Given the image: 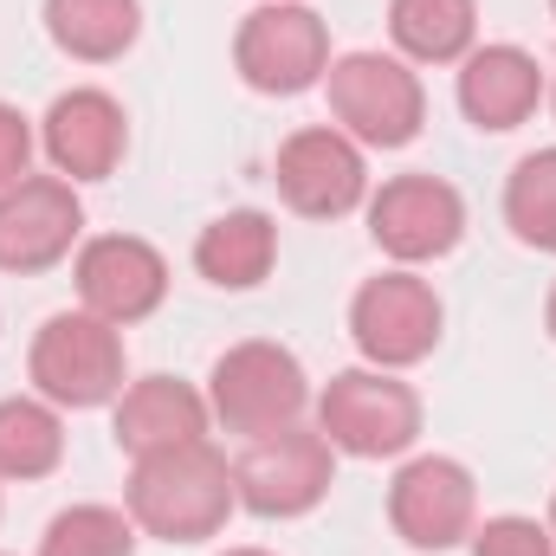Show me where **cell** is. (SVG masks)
Here are the masks:
<instances>
[{
    "mask_svg": "<svg viewBox=\"0 0 556 556\" xmlns=\"http://www.w3.org/2000/svg\"><path fill=\"white\" fill-rule=\"evenodd\" d=\"M551 104H556V91H551Z\"/></svg>",
    "mask_w": 556,
    "mask_h": 556,
    "instance_id": "obj_28",
    "label": "cell"
},
{
    "mask_svg": "<svg viewBox=\"0 0 556 556\" xmlns=\"http://www.w3.org/2000/svg\"><path fill=\"white\" fill-rule=\"evenodd\" d=\"M278 194L291 214L304 220H343L369 201V162H363V142H350L337 124H311V130H291L278 142V168H273Z\"/></svg>",
    "mask_w": 556,
    "mask_h": 556,
    "instance_id": "obj_8",
    "label": "cell"
},
{
    "mask_svg": "<svg viewBox=\"0 0 556 556\" xmlns=\"http://www.w3.org/2000/svg\"><path fill=\"white\" fill-rule=\"evenodd\" d=\"M72 278H78L85 311L104 317V324H117V330L155 317L162 298H168V260L149 240H137V233H98V240H85Z\"/></svg>",
    "mask_w": 556,
    "mask_h": 556,
    "instance_id": "obj_13",
    "label": "cell"
},
{
    "mask_svg": "<svg viewBox=\"0 0 556 556\" xmlns=\"http://www.w3.org/2000/svg\"><path fill=\"white\" fill-rule=\"evenodd\" d=\"M39 556H137V518L117 505H72L46 525Z\"/></svg>",
    "mask_w": 556,
    "mask_h": 556,
    "instance_id": "obj_22",
    "label": "cell"
},
{
    "mask_svg": "<svg viewBox=\"0 0 556 556\" xmlns=\"http://www.w3.org/2000/svg\"><path fill=\"white\" fill-rule=\"evenodd\" d=\"M111 433L130 459H149V453H175V446H194L207 440V395H194L188 382L175 376H142L130 382L117 402H111Z\"/></svg>",
    "mask_w": 556,
    "mask_h": 556,
    "instance_id": "obj_16",
    "label": "cell"
},
{
    "mask_svg": "<svg viewBox=\"0 0 556 556\" xmlns=\"http://www.w3.org/2000/svg\"><path fill=\"white\" fill-rule=\"evenodd\" d=\"M304 402H311L304 363L285 343H266V337L233 343L207 376V415L240 440H266L278 427H298Z\"/></svg>",
    "mask_w": 556,
    "mask_h": 556,
    "instance_id": "obj_4",
    "label": "cell"
},
{
    "mask_svg": "<svg viewBox=\"0 0 556 556\" xmlns=\"http://www.w3.org/2000/svg\"><path fill=\"white\" fill-rule=\"evenodd\" d=\"M233 72L260 98H298L330 72V26L298 0H266L233 33Z\"/></svg>",
    "mask_w": 556,
    "mask_h": 556,
    "instance_id": "obj_6",
    "label": "cell"
},
{
    "mask_svg": "<svg viewBox=\"0 0 556 556\" xmlns=\"http://www.w3.org/2000/svg\"><path fill=\"white\" fill-rule=\"evenodd\" d=\"M65 459V420L46 395H7L0 402V479H46Z\"/></svg>",
    "mask_w": 556,
    "mask_h": 556,
    "instance_id": "obj_20",
    "label": "cell"
},
{
    "mask_svg": "<svg viewBox=\"0 0 556 556\" xmlns=\"http://www.w3.org/2000/svg\"><path fill=\"white\" fill-rule=\"evenodd\" d=\"M389 39L415 65H459L479 39V0H389Z\"/></svg>",
    "mask_w": 556,
    "mask_h": 556,
    "instance_id": "obj_19",
    "label": "cell"
},
{
    "mask_svg": "<svg viewBox=\"0 0 556 556\" xmlns=\"http://www.w3.org/2000/svg\"><path fill=\"white\" fill-rule=\"evenodd\" d=\"M317 433L350 459H395L420 440V395L395 369H343L317 395Z\"/></svg>",
    "mask_w": 556,
    "mask_h": 556,
    "instance_id": "obj_5",
    "label": "cell"
},
{
    "mask_svg": "<svg viewBox=\"0 0 556 556\" xmlns=\"http://www.w3.org/2000/svg\"><path fill=\"white\" fill-rule=\"evenodd\" d=\"M389 525L395 538H408L415 551H453L472 538L479 525V485L459 459L446 453H420L395 472L389 485Z\"/></svg>",
    "mask_w": 556,
    "mask_h": 556,
    "instance_id": "obj_12",
    "label": "cell"
},
{
    "mask_svg": "<svg viewBox=\"0 0 556 556\" xmlns=\"http://www.w3.org/2000/svg\"><path fill=\"white\" fill-rule=\"evenodd\" d=\"M369 233L402 266L446 260L459 247V233H466V201L440 175H395V181H382L369 194Z\"/></svg>",
    "mask_w": 556,
    "mask_h": 556,
    "instance_id": "obj_11",
    "label": "cell"
},
{
    "mask_svg": "<svg viewBox=\"0 0 556 556\" xmlns=\"http://www.w3.org/2000/svg\"><path fill=\"white\" fill-rule=\"evenodd\" d=\"M330 91V117L337 130L363 149H408L427 124V91L408 72V59L389 52H343L324 72Z\"/></svg>",
    "mask_w": 556,
    "mask_h": 556,
    "instance_id": "obj_2",
    "label": "cell"
},
{
    "mask_svg": "<svg viewBox=\"0 0 556 556\" xmlns=\"http://www.w3.org/2000/svg\"><path fill=\"white\" fill-rule=\"evenodd\" d=\"M505 227L538 247V253H556V149H538L511 168L505 181Z\"/></svg>",
    "mask_w": 556,
    "mask_h": 556,
    "instance_id": "obj_21",
    "label": "cell"
},
{
    "mask_svg": "<svg viewBox=\"0 0 556 556\" xmlns=\"http://www.w3.org/2000/svg\"><path fill=\"white\" fill-rule=\"evenodd\" d=\"M85 233V201L65 175H26L0 188V273H52Z\"/></svg>",
    "mask_w": 556,
    "mask_h": 556,
    "instance_id": "obj_10",
    "label": "cell"
},
{
    "mask_svg": "<svg viewBox=\"0 0 556 556\" xmlns=\"http://www.w3.org/2000/svg\"><path fill=\"white\" fill-rule=\"evenodd\" d=\"M440 324H446V311H440L433 285L415 278L408 266L369 278L350 304V337L369 356V369H415L420 356H433Z\"/></svg>",
    "mask_w": 556,
    "mask_h": 556,
    "instance_id": "obj_9",
    "label": "cell"
},
{
    "mask_svg": "<svg viewBox=\"0 0 556 556\" xmlns=\"http://www.w3.org/2000/svg\"><path fill=\"white\" fill-rule=\"evenodd\" d=\"M124 505H130V518H137L142 538H162V544H207V538L227 531L240 492H233L227 453H214L207 440H194V446L137 459V472H130V485H124Z\"/></svg>",
    "mask_w": 556,
    "mask_h": 556,
    "instance_id": "obj_1",
    "label": "cell"
},
{
    "mask_svg": "<svg viewBox=\"0 0 556 556\" xmlns=\"http://www.w3.org/2000/svg\"><path fill=\"white\" fill-rule=\"evenodd\" d=\"M544 330L556 337V285H551V298H544Z\"/></svg>",
    "mask_w": 556,
    "mask_h": 556,
    "instance_id": "obj_25",
    "label": "cell"
},
{
    "mask_svg": "<svg viewBox=\"0 0 556 556\" xmlns=\"http://www.w3.org/2000/svg\"><path fill=\"white\" fill-rule=\"evenodd\" d=\"M26 162H33V124L13 104H0V188L26 181Z\"/></svg>",
    "mask_w": 556,
    "mask_h": 556,
    "instance_id": "obj_24",
    "label": "cell"
},
{
    "mask_svg": "<svg viewBox=\"0 0 556 556\" xmlns=\"http://www.w3.org/2000/svg\"><path fill=\"white\" fill-rule=\"evenodd\" d=\"M337 446L317 427H278L266 440H247L233 459V492L253 518H304L330 498Z\"/></svg>",
    "mask_w": 556,
    "mask_h": 556,
    "instance_id": "obj_7",
    "label": "cell"
},
{
    "mask_svg": "<svg viewBox=\"0 0 556 556\" xmlns=\"http://www.w3.org/2000/svg\"><path fill=\"white\" fill-rule=\"evenodd\" d=\"M544 104V72L525 46H472L459 59V111L472 130H518Z\"/></svg>",
    "mask_w": 556,
    "mask_h": 556,
    "instance_id": "obj_15",
    "label": "cell"
},
{
    "mask_svg": "<svg viewBox=\"0 0 556 556\" xmlns=\"http://www.w3.org/2000/svg\"><path fill=\"white\" fill-rule=\"evenodd\" d=\"M472 556H556V538L538 518H485L472 525Z\"/></svg>",
    "mask_w": 556,
    "mask_h": 556,
    "instance_id": "obj_23",
    "label": "cell"
},
{
    "mask_svg": "<svg viewBox=\"0 0 556 556\" xmlns=\"http://www.w3.org/2000/svg\"><path fill=\"white\" fill-rule=\"evenodd\" d=\"M273 260H278V227H273V214H260V207H233V214L207 220L201 240H194V273L207 285H220V291L266 285Z\"/></svg>",
    "mask_w": 556,
    "mask_h": 556,
    "instance_id": "obj_17",
    "label": "cell"
},
{
    "mask_svg": "<svg viewBox=\"0 0 556 556\" xmlns=\"http://www.w3.org/2000/svg\"><path fill=\"white\" fill-rule=\"evenodd\" d=\"M39 142H46L52 168H59L72 188H78V181H111V175L124 168V149H130V117H124V104H117L111 91L78 85V91L52 98Z\"/></svg>",
    "mask_w": 556,
    "mask_h": 556,
    "instance_id": "obj_14",
    "label": "cell"
},
{
    "mask_svg": "<svg viewBox=\"0 0 556 556\" xmlns=\"http://www.w3.org/2000/svg\"><path fill=\"white\" fill-rule=\"evenodd\" d=\"M26 376L52 408H111L124 395V337L91 311H52L33 337Z\"/></svg>",
    "mask_w": 556,
    "mask_h": 556,
    "instance_id": "obj_3",
    "label": "cell"
},
{
    "mask_svg": "<svg viewBox=\"0 0 556 556\" xmlns=\"http://www.w3.org/2000/svg\"><path fill=\"white\" fill-rule=\"evenodd\" d=\"M46 33L78 65H111L137 46L142 0H46Z\"/></svg>",
    "mask_w": 556,
    "mask_h": 556,
    "instance_id": "obj_18",
    "label": "cell"
},
{
    "mask_svg": "<svg viewBox=\"0 0 556 556\" xmlns=\"http://www.w3.org/2000/svg\"><path fill=\"white\" fill-rule=\"evenodd\" d=\"M551 538H556V498H551Z\"/></svg>",
    "mask_w": 556,
    "mask_h": 556,
    "instance_id": "obj_27",
    "label": "cell"
},
{
    "mask_svg": "<svg viewBox=\"0 0 556 556\" xmlns=\"http://www.w3.org/2000/svg\"><path fill=\"white\" fill-rule=\"evenodd\" d=\"M227 556H273V551H227Z\"/></svg>",
    "mask_w": 556,
    "mask_h": 556,
    "instance_id": "obj_26",
    "label": "cell"
},
{
    "mask_svg": "<svg viewBox=\"0 0 556 556\" xmlns=\"http://www.w3.org/2000/svg\"><path fill=\"white\" fill-rule=\"evenodd\" d=\"M551 13H556V0H551Z\"/></svg>",
    "mask_w": 556,
    "mask_h": 556,
    "instance_id": "obj_29",
    "label": "cell"
}]
</instances>
